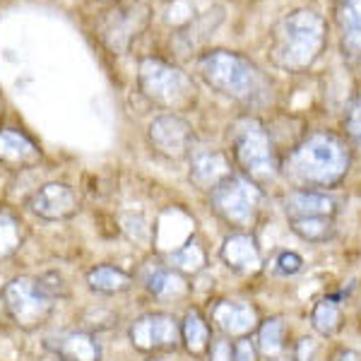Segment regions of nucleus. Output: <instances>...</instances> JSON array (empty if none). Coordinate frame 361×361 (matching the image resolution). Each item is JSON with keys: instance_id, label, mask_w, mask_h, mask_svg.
I'll use <instances>...</instances> for the list:
<instances>
[{"instance_id": "obj_8", "label": "nucleus", "mask_w": 361, "mask_h": 361, "mask_svg": "<svg viewBox=\"0 0 361 361\" xmlns=\"http://www.w3.org/2000/svg\"><path fill=\"white\" fill-rule=\"evenodd\" d=\"M152 10L142 0H126L111 8L97 25V37L111 54H126L133 42L149 27Z\"/></svg>"}, {"instance_id": "obj_31", "label": "nucleus", "mask_w": 361, "mask_h": 361, "mask_svg": "<svg viewBox=\"0 0 361 361\" xmlns=\"http://www.w3.org/2000/svg\"><path fill=\"white\" fill-rule=\"evenodd\" d=\"M231 357L234 361H260V352L253 337H241L231 342Z\"/></svg>"}, {"instance_id": "obj_2", "label": "nucleus", "mask_w": 361, "mask_h": 361, "mask_svg": "<svg viewBox=\"0 0 361 361\" xmlns=\"http://www.w3.org/2000/svg\"><path fill=\"white\" fill-rule=\"evenodd\" d=\"M325 46V22L313 10H294L272 29L270 61L287 73H301L316 63Z\"/></svg>"}, {"instance_id": "obj_32", "label": "nucleus", "mask_w": 361, "mask_h": 361, "mask_svg": "<svg viewBox=\"0 0 361 361\" xmlns=\"http://www.w3.org/2000/svg\"><path fill=\"white\" fill-rule=\"evenodd\" d=\"M207 357H209V361H234V357H231V340H226V337L214 340Z\"/></svg>"}, {"instance_id": "obj_24", "label": "nucleus", "mask_w": 361, "mask_h": 361, "mask_svg": "<svg viewBox=\"0 0 361 361\" xmlns=\"http://www.w3.org/2000/svg\"><path fill=\"white\" fill-rule=\"evenodd\" d=\"M169 260H171L173 270H178L180 275L190 277V275H197V272H202L207 267V250L202 248L200 238L193 234L188 241L183 243V246H178L176 250L169 253Z\"/></svg>"}, {"instance_id": "obj_25", "label": "nucleus", "mask_w": 361, "mask_h": 361, "mask_svg": "<svg viewBox=\"0 0 361 361\" xmlns=\"http://www.w3.org/2000/svg\"><path fill=\"white\" fill-rule=\"evenodd\" d=\"M289 229L294 236H299L306 243H328L335 238L337 226L330 217H304V219H289Z\"/></svg>"}, {"instance_id": "obj_34", "label": "nucleus", "mask_w": 361, "mask_h": 361, "mask_svg": "<svg viewBox=\"0 0 361 361\" xmlns=\"http://www.w3.org/2000/svg\"><path fill=\"white\" fill-rule=\"evenodd\" d=\"M149 361H166V359H161V357H159V354H154V357H152V359H149Z\"/></svg>"}, {"instance_id": "obj_7", "label": "nucleus", "mask_w": 361, "mask_h": 361, "mask_svg": "<svg viewBox=\"0 0 361 361\" xmlns=\"http://www.w3.org/2000/svg\"><path fill=\"white\" fill-rule=\"evenodd\" d=\"M212 212L236 231H248L258 224L263 209V188L241 173H234L209 193Z\"/></svg>"}, {"instance_id": "obj_23", "label": "nucleus", "mask_w": 361, "mask_h": 361, "mask_svg": "<svg viewBox=\"0 0 361 361\" xmlns=\"http://www.w3.org/2000/svg\"><path fill=\"white\" fill-rule=\"evenodd\" d=\"M311 328L320 337H337L345 328V311L335 299H318L311 311Z\"/></svg>"}, {"instance_id": "obj_3", "label": "nucleus", "mask_w": 361, "mask_h": 361, "mask_svg": "<svg viewBox=\"0 0 361 361\" xmlns=\"http://www.w3.org/2000/svg\"><path fill=\"white\" fill-rule=\"evenodd\" d=\"M197 75L219 94L241 104H258L267 92V82L255 63L234 51H207L197 58Z\"/></svg>"}, {"instance_id": "obj_12", "label": "nucleus", "mask_w": 361, "mask_h": 361, "mask_svg": "<svg viewBox=\"0 0 361 361\" xmlns=\"http://www.w3.org/2000/svg\"><path fill=\"white\" fill-rule=\"evenodd\" d=\"M209 320L226 340H241L250 337L260 325V313L250 301H229L219 299L212 304Z\"/></svg>"}, {"instance_id": "obj_1", "label": "nucleus", "mask_w": 361, "mask_h": 361, "mask_svg": "<svg viewBox=\"0 0 361 361\" xmlns=\"http://www.w3.org/2000/svg\"><path fill=\"white\" fill-rule=\"evenodd\" d=\"M352 166L349 145L333 130H316L289 149L282 171L301 188H335Z\"/></svg>"}, {"instance_id": "obj_13", "label": "nucleus", "mask_w": 361, "mask_h": 361, "mask_svg": "<svg viewBox=\"0 0 361 361\" xmlns=\"http://www.w3.org/2000/svg\"><path fill=\"white\" fill-rule=\"evenodd\" d=\"M219 258L231 272L241 277L258 275L263 270V250L258 246V238L250 231H234L226 236L219 248Z\"/></svg>"}, {"instance_id": "obj_5", "label": "nucleus", "mask_w": 361, "mask_h": 361, "mask_svg": "<svg viewBox=\"0 0 361 361\" xmlns=\"http://www.w3.org/2000/svg\"><path fill=\"white\" fill-rule=\"evenodd\" d=\"M61 294V287L56 282H49V277H15L0 292V304H3L8 318L13 320L20 330H39L49 323L54 316L56 299Z\"/></svg>"}, {"instance_id": "obj_15", "label": "nucleus", "mask_w": 361, "mask_h": 361, "mask_svg": "<svg viewBox=\"0 0 361 361\" xmlns=\"http://www.w3.org/2000/svg\"><path fill=\"white\" fill-rule=\"evenodd\" d=\"M337 200L328 195V190L316 188H294L284 195V214L287 219H304V217H330L335 219Z\"/></svg>"}, {"instance_id": "obj_20", "label": "nucleus", "mask_w": 361, "mask_h": 361, "mask_svg": "<svg viewBox=\"0 0 361 361\" xmlns=\"http://www.w3.org/2000/svg\"><path fill=\"white\" fill-rule=\"evenodd\" d=\"M147 292L159 301H180L190 294V282L185 275H180L173 267H157L145 279Z\"/></svg>"}, {"instance_id": "obj_29", "label": "nucleus", "mask_w": 361, "mask_h": 361, "mask_svg": "<svg viewBox=\"0 0 361 361\" xmlns=\"http://www.w3.org/2000/svg\"><path fill=\"white\" fill-rule=\"evenodd\" d=\"M345 130H347L349 142H352L357 149H361V99H357V102L347 109Z\"/></svg>"}, {"instance_id": "obj_16", "label": "nucleus", "mask_w": 361, "mask_h": 361, "mask_svg": "<svg viewBox=\"0 0 361 361\" xmlns=\"http://www.w3.org/2000/svg\"><path fill=\"white\" fill-rule=\"evenodd\" d=\"M0 161L5 166L25 169L37 161H42V149L32 137L25 135L15 128H3L0 130Z\"/></svg>"}, {"instance_id": "obj_33", "label": "nucleus", "mask_w": 361, "mask_h": 361, "mask_svg": "<svg viewBox=\"0 0 361 361\" xmlns=\"http://www.w3.org/2000/svg\"><path fill=\"white\" fill-rule=\"evenodd\" d=\"M333 361H361V352L352 347H342L333 354Z\"/></svg>"}, {"instance_id": "obj_21", "label": "nucleus", "mask_w": 361, "mask_h": 361, "mask_svg": "<svg viewBox=\"0 0 361 361\" xmlns=\"http://www.w3.org/2000/svg\"><path fill=\"white\" fill-rule=\"evenodd\" d=\"M87 287L97 294L104 296H114V294H123L133 289V277L126 270L116 265H94L87 270Z\"/></svg>"}, {"instance_id": "obj_26", "label": "nucleus", "mask_w": 361, "mask_h": 361, "mask_svg": "<svg viewBox=\"0 0 361 361\" xmlns=\"http://www.w3.org/2000/svg\"><path fill=\"white\" fill-rule=\"evenodd\" d=\"M25 224L10 209H0V260L13 258L25 243Z\"/></svg>"}, {"instance_id": "obj_11", "label": "nucleus", "mask_w": 361, "mask_h": 361, "mask_svg": "<svg viewBox=\"0 0 361 361\" xmlns=\"http://www.w3.org/2000/svg\"><path fill=\"white\" fill-rule=\"evenodd\" d=\"M27 207L46 222H66L80 212V197L68 183L51 180L29 195Z\"/></svg>"}, {"instance_id": "obj_17", "label": "nucleus", "mask_w": 361, "mask_h": 361, "mask_svg": "<svg viewBox=\"0 0 361 361\" xmlns=\"http://www.w3.org/2000/svg\"><path fill=\"white\" fill-rule=\"evenodd\" d=\"M49 347L63 361H102V347L87 330H68L49 340Z\"/></svg>"}, {"instance_id": "obj_6", "label": "nucleus", "mask_w": 361, "mask_h": 361, "mask_svg": "<svg viewBox=\"0 0 361 361\" xmlns=\"http://www.w3.org/2000/svg\"><path fill=\"white\" fill-rule=\"evenodd\" d=\"M140 92L166 111H188L195 104V85L188 75L161 58H145L137 68Z\"/></svg>"}, {"instance_id": "obj_14", "label": "nucleus", "mask_w": 361, "mask_h": 361, "mask_svg": "<svg viewBox=\"0 0 361 361\" xmlns=\"http://www.w3.org/2000/svg\"><path fill=\"white\" fill-rule=\"evenodd\" d=\"M229 176H234V169H231V159L222 149H202V152H195L190 157L188 178L195 188L212 193Z\"/></svg>"}, {"instance_id": "obj_28", "label": "nucleus", "mask_w": 361, "mask_h": 361, "mask_svg": "<svg viewBox=\"0 0 361 361\" xmlns=\"http://www.w3.org/2000/svg\"><path fill=\"white\" fill-rule=\"evenodd\" d=\"M304 265H306L304 258H301L299 253H294V250H282L275 260V270H277V275H282V277L299 275V272L304 270Z\"/></svg>"}, {"instance_id": "obj_4", "label": "nucleus", "mask_w": 361, "mask_h": 361, "mask_svg": "<svg viewBox=\"0 0 361 361\" xmlns=\"http://www.w3.org/2000/svg\"><path fill=\"white\" fill-rule=\"evenodd\" d=\"M231 154L243 176L258 185L272 183L282 171L270 130L253 116H243L231 128Z\"/></svg>"}, {"instance_id": "obj_10", "label": "nucleus", "mask_w": 361, "mask_h": 361, "mask_svg": "<svg viewBox=\"0 0 361 361\" xmlns=\"http://www.w3.org/2000/svg\"><path fill=\"white\" fill-rule=\"evenodd\" d=\"M147 137L152 149L164 159L180 161L193 152V126L178 114H161L149 123Z\"/></svg>"}, {"instance_id": "obj_30", "label": "nucleus", "mask_w": 361, "mask_h": 361, "mask_svg": "<svg viewBox=\"0 0 361 361\" xmlns=\"http://www.w3.org/2000/svg\"><path fill=\"white\" fill-rule=\"evenodd\" d=\"M318 352H320V345H318L316 337L304 335V337H299V342H294L292 359L294 361H316Z\"/></svg>"}, {"instance_id": "obj_19", "label": "nucleus", "mask_w": 361, "mask_h": 361, "mask_svg": "<svg viewBox=\"0 0 361 361\" xmlns=\"http://www.w3.org/2000/svg\"><path fill=\"white\" fill-rule=\"evenodd\" d=\"M337 27H340L342 54L349 61L361 58V0H340L337 3Z\"/></svg>"}, {"instance_id": "obj_22", "label": "nucleus", "mask_w": 361, "mask_h": 361, "mask_svg": "<svg viewBox=\"0 0 361 361\" xmlns=\"http://www.w3.org/2000/svg\"><path fill=\"white\" fill-rule=\"evenodd\" d=\"M255 347L267 359H277L287 352V323L282 316L260 320L258 330H255Z\"/></svg>"}, {"instance_id": "obj_27", "label": "nucleus", "mask_w": 361, "mask_h": 361, "mask_svg": "<svg viewBox=\"0 0 361 361\" xmlns=\"http://www.w3.org/2000/svg\"><path fill=\"white\" fill-rule=\"evenodd\" d=\"M82 325L87 333H92V330H109L116 325V316L111 311H106V308H87L82 313Z\"/></svg>"}, {"instance_id": "obj_9", "label": "nucleus", "mask_w": 361, "mask_h": 361, "mask_svg": "<svg viewBox=\"0 0 361 361\" xmlns=\"http://www.w3.org/2000/svg\"><path fill=\"white\" fill-rule=\"evenodd\" d=\"M128 340L142 354L176 352L180 347V320L164 311L142 313L128 328Z\"/></svg>"}, {"instance_id": "obj_18", "label": "nucleus", "mask_w": 361, "mask_h": 361, "mask_svg": "<svg viewBox=\"0 0 361 361\" xmlns=\"http://www.w3.org/2000/svg\"><path fill=\"white\" fill-rule=\"evenodd\" d=\"M180 347L195 359H202L209 354L212 347V328L209 320L202 316L200 308L190 306L180 318Z\"/></svg>"}]
</instances>
